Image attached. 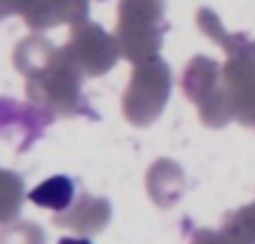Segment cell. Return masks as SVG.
<instances>
[{"instance_id": "1", "label": "cell", "mask_w": 255, "mask_h": 244, "mask_svg": "<svg viewBox=\"0 0 255 244\" xmlns=\"http://www.w3.org/2000/svg\"><path fill=\"white\" fill-rule=\"evenodd\" d=\"M27 200L40 209L52 211H65L74 200V182L65 175H56L45 182H40L34 191H29Z\"/></svg>"}, {"instance_id": "2", "label": "cell", "mask_w": 255, "mask_h": 244, "mask_svg": "<svg viewBox=\"0 0 255 244\" xmlns=\"http://www.w3.org/2000/svg\"><path fill=\"white\" fill-rule=\"evenodd\" d=\"M58 244H92V240H88V238H63Z\"/></svg>"}]
</instances>
